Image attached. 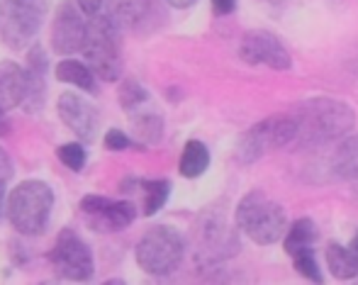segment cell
<instances>
[{
	"label": "cell",
	"instance_id": "6da1fadb",
	"mask_svg": "<svg viewBox=\"0 0 358 285\" xmlns=\"http://www.w3.org/2000/svg\"><path fill=\"white\" fill-rule=\"evenodd\" d=\"M295 119V142L300 147H320V144L339 142L354 129L356 112L349 103L336 98H307L292 110Z\"/></svg>",
	"mask_w": 358,
	"mask_h": 285
},
{
	"label": "cell",
	"instance_id": "7a4b0ae2",
	"mask_svg": "<svg viewBox=\"0 0 358 285\" xmlns=\"http://www.w3.org/2000/svg\"><path fill=\"white\" fill-rule=\"evenodd\" d=\"M83 59L100 81L115 83L122 76V37L120 24L110 15H90L83 34Z\"/></svg>",
	"mask_w": 358,
	"mask_h": 285
},
{
	"label": "cell",
	"instance_id": "3957f363",
	"mask_svg": "<svg viewBox=\"0 0 358 285\" xmlns=\"http://www.w3.org/2000/svg\"><path fill=\"white\" fill-rule=\"evenodd\" d=\"M54 210V190L44 181H22L5 198V217L22 237L47 232Z\"/></svg>",
	"mask_w": 358,
	"mask_h": 285
},
{
	"label": "cell",
	"instance_id": "277c9868",
	"mask_svg": "<svg viewBox=\"0 0 358 285\" xmlns=\"http://www.w3.org/2000/svg\"><path fill=\"white\" fill-rule=\"evenodd\" d=\"M234 222L246 237L259 247H271V244L280 242L287 229V214L275 200L268 195L254 193L244 195L236 205Z\"/></svg>",
	"mask_w": 358,
	"mask_h": 285
},
{
	"label": "cell",
	"instance_id": "5b68a950",
	"mask_svg": "<svg viewBox=\"0 0 358 285\" xmlns=\"http://www.w3.org/2000/svg\"><path fill=\"white\" fill-rule=\"evenodd\" d=\"M137 266L149 276H171L185 256V239L171 224H154L137 244Z\"/></svg>",
	"mask_w": 358,
	"mask_h": 285
},
{
	"label": "cell",
	"instance_id": "8992f818",
	"mask_svg": "<svg viewBox=\"0 0 358 285\" xmlns=\"http://www.w3.org/2000/svg\"><path fill=\"white\" fill-rule=\"evenodd\" d=\"M292 142H295V119H292V115H271V117L261 119L241 134L239 142H236V159L241 163H254L266 154L283 149Z\"/></svg>",
	"mask_w": 358,
	"mask_h": 285
},
{
	"label": "cell",
	"instance_id": "52a82bcc",
	"mask_svg": "<svg viewBox=\"0 0 358 285\" xmlns=\"http://www.w3.org/2000/svg\"><path fill=\"white\" fill-rule=\"evenodd\" d=\"M49 0H3L0 3V39L10 49L29 47L47 17Z\"/></svg>",
	"mask_w": 358,
	"mask_h": 285
},
{
	"label": "cell",
	"instance_id": "ba28073f",
	"mask_svg": "<svg viewBox=\"0 0 358 285\" xmlns=\"http://www.w3.org/2000/svg\"><path fill=\"white\" fill-rule=\"evenodd\" d=\"M49 263H52L54 273L62 281L69 283H85L93 278L95 261L90 247L73 232V229H62L54 242L52 251H49Z\"/></svg>",
	"mask_w": 358,
	"mask_h": 285
},
{
	"label": "cell",
	"instance_id": "9c48e42d",
	"mask_svg": "<svg viewBox=\"0 0 358 285\" xmlns=\"http://www.w3.org/2000/svg\"><path fill=\"white\" fill-rule=\"evenodd\" d=\"M80 217L93 232L113 234L122 232L137 219V205L129 200H113L103 195H85L78 205Z\"/></svg>",
	"mask_w": 358,
	"mask_h": 285
},
{
	"label": "cell",
	"instance_id": "30bf717a",
	"mask_svg": "<svg viewBox=\"0 0 358 285\" xmlns=\"http://www.w3.org/2000/svg\"><path fill=\"white\" fill-rule=\"evenodd\" d=\"M195 244H198V256L203 263L227 261L239 251V239H236L234 229L224 222L222 214L215 212H208L198 222Z\"/></svg>",
	"mask_w": 358,
	"mask_h": 285
},
{
	"label": "cell",
	"instance_id": "8fae6325",
	"mask_svg": "<svg viewBox=\"0 0 358 285\" xmlns=\"http://www.w3.org/2000/svg\"><path fill=\"white\" fill-rule=\"evenodd\" d=\"M239 57L249 66H266L273 71H287L292 68V57L285 49V44L266 29H251L241 37Z\"/></svg>",
	"mask_w": 358,
	"mask_h": 285
},
{
	"label": "cell",
	"instance_id": "7c38bea8",
	"mask_svg": "<svg viewBox=\"0 0 358 285\" xmlns=\"http://www.w3.org/2000/svg\"><path fill=\"white\" fill-rule=\"evenodd\" d=\"M83 34H85V20L83 13L73 0H62V5L54 13L52 22V49L62 57H73L83 47Z\"/></svg>",
	"mask_w": 358,
	"mask_h": 285
},
{
	"label": "cell",
	"instance_id": "4fadbf2b",
	"mask_svg": "<svg viewBox=\"0 0 358 285\" xmlns=\"http://www.w3.org/2000/svg\"><path fill=\"white\" fill-rule=\"evenodd\" d=\"M59 117L69 129L80 139L83 144L93 142L98 134V110L93 108V103H88L85 98H80L78 93H62L59 95Z\"/></svg>",
	"mask_w": 358,
	"mask_h": 285
},
{
	"label": "cell",
	"instance_id": "5bb4252c",
	"mask_svg": "<svg viewBox=\"0 0 358 285\" xmlns=\"http://www.w3.org/2000/svg\"><path fill=\"white\" fill-rule=\"evenodd\" d=\"M47 71H49V57L39 44L29 47L27 52V68H24V98L20 108L29 115H37L44 110L47 103Z\"/></svg>",
	"mask_w": 358,
	"mask_h": 285
},
{
	"label": "cell",
	"instance_id": "9a60e30c",
	"mask_svg": "<svg viewBox=\"0 0 358 285\" xmlns=\"http://www.w3.org/2000/svg\"><path fill=\"white\" fill-rule=\"evenodd\" d=\"M24 98V68L15 61H0V108H20Z\"/></svg>",
	"mask_w": 358,
	"mask_h": 285
},
{
	"label": "cell",
	"instance_id": "2e32d148",
	"mask_svg": "<svg viewBox=\"0 0 358 285\" xmlns=\"http://www.w3.org/2000/svg\"><path fill=\"white\" fill-rule=\"evenodd\" d=\"M149 103H144L142 108L132 110L129 115V122H132V132H134V139L142 144H159L161 137H164V117L161 112L156 110L146 108Z\"/></svg>",
	"mask_w": 358,
	"mask_h": 285
},
{
	"label": "cell",
	"instance_id": "e0dca14e",
	"mask_svg": "<svg viewBox=\"0 0 358 285\" xmlns=\"http://www.w3.org/2000/svg\"><path fill=\"white\" fill-rule=\"evenodd\" d=\"M339 142L341 144L336 147L329 166L336 181L351 183L358 178V137L339 139Z\"/></svg>",
	"mask_w": 358,
	"mask_h": 285
},
{
	"label": "cell",
	"instance_id": "ac0fdd59",
	"mask_svg": "<svg viewBox=\"0 0 358 285\" xmlns=\"http://www.w3.org/2000/svg\"><path fill=\"white\" fill-rule=\"evenodd\" d=\"M110 5V17L120 24V27H139L146 17H149L154 0H108Z\"/></svg>",
	"mask_w": 358,
	"mask_h": 285
},
{
	"label": "cell",
	"instance_id": "d6986e66",
	"mask_svg": "<svg viewBox=\"0 0 358 285\" xmlns=\"http://www.w3.org/2000/svg\"><path fill=\"white\" fill-rule=\"evenodd\" d=\"M57 78L62 83H69V86H78L80 91L98 95V81H95V73L90 71L88 64H80L76 59H64L57 66Z\"/></svg>",
	"mask_w": 358,
	"mask_h": 285
},
{
	"label": "cell",
	"instance_id": "ffe728a7",
	"mask_svg": "<svg viewBox=\"0 0 358 285\" xmlns=\"http://www.w3.org/2000/svg\"><path fill=\"white\" fill-rule=\"evenodd\" d=\"M180 176L183 178H198L203 176L210 168V149L205 147L200 139H190L183 147V154H180Z\"/></svg>",
	"mask_w": 358,
	"mask_h": 285
},
{
	"label": "cell",
	"instance_id": "44dd1931",
	"mask_svg": "<svg viewBox=\"0 0 358 285\" xmlns=\"http://www.w3.org/2000/svg\"><path fill=\"white\" fill-rule=\"evenodd\" d=\"M327 268H329V273L334 278H339V281H349V278H356L358 276V266L354 261V256H351V251L346 247H341V244L331 242L327 244Z\"/></svg>",
	"mask_w": 358,
	"mask_h": 285
},
{
	"label": "cell",
	"instance_id": "7402d4cb",
	"mask_svg": "<svg viewBox=\"0 0 358 285\" xmlns=\"http://www.w3.org/2000/svg\"><path fill=\"white\" fill-rule=\"evenodd\" d=\"M283 239H285V242H283L285 251L290 254V256L295 251H302V249H312V247H315V242H317L315 222H312V219H307V217L297 219V222H292L290 227L285 229Z\"/></svg>",
	"mask_w": 358,
	"mask_h": 285
},
{
	"label": "cell",
	"instance_id": "603a6c76",
	"mask_svg": "<svg viewBox=\"0 0 358 285\" xmlns=\"http://www.w3.org/2000/svg\"><path fill=\"white\" fill-rule=\"evenodd\" d=\"M137 186L144 193V214L154 217L159 210H164V205L169 203L171 195V181L166 178H156V181H137Z\"/></svg>",
	"mask_w": 358,
	"mask_h": 285
},
{
	"label": "cell",
	"instance_id": "cb8c5ba5",
	"mask_svg": "<svg viewBox=\"0 0 358 285\" xmlns=\"http://www.w3.org/2000/svg\"><path fill=\"white\" fill-rule=\"evenodd\" d=\"M117 98L124 112H132V110L142 108L144 103H149V91H146L137 78H124V81L120 83Z\"/></svg>",
	"mask_w": 358,
	"mask_h": 285
},
{
	"label": "cell",
	"instance_id": "d4e9b609",
	"mask_svg": "<svg viewBox=\"0 0 358 285\" xmlns=\"http://www.w3.org/2000/svg\"><path fill=\"white\" fill-rule=\"evenodd\" d=\"M292 263H295V271L300 273L305 281L322 283V268H320V261H317V256H315V251H312V249L295 251V254H292Z\"/></svg>",
	"mask_w": 358,
	"mask_h": 285
},
{
	"label": "cell",
	"instance_id": "484cf974",
	"mask_svg": "<svg viewBox=\"0 0 358 285\" xmlns=\"http://www.w3.org/2000/svg\"><path fill=\"white\" fill-rule=\"evenodd\" d=\"M57 156L69 171H83L85 168V161H88V154H85V147L80 142H69V144H62L57 149Z\"/></svg>",
	"mask_w": 358,
	"mask_h": 285
},
{
	"label": "cell",
	"instance_id": "4316f807",
	"mask_svg": "<svg viewBox=\"0 0 358 285\" xmlns=\"http://www.w3.org/2000/svg\"><path fill=\"white\" fill-rule=\"evenodd\" d=\"M103 144H105V149H110V152H124V149L132 147V139H129L122 129L113 127V129H108V132H105Z\"/></svg>",
	"mask_w": 358,
	"mask_h": 285
},
{
	"label": "cell",
	"instance_id": "83f0119b",
	"mask_svg": "<svg viewBox=\"0 0 358 285\" xmlns=\"http://www.w3.org/2000/svg\"><path fill=\"white\" fill-rule=\"evenodd\" d=\"M15 176V163H13V156L0 147V178L3 181H13Z\"/></svg>",
	"mask_w": 358,
	"mask_h": 285
},
{
	"label": "cell",
	"instance_id": "f1b7e54d",
	"mask_svg": "<svg viewBox=\"0 0 358 285\" xmlns=\"http://www.w3.org/2000/svg\"><path fill=\"white\" fill-rule=\"evenodd\" d=\"M73 3L78 5L80 13L90 17V15H98L100 13V8H103L105 0H73Z\"/></svg>",
	"mask_w": 358,
	"mask_h": 285
},
{
	"label": "cell",
	"instance_id": "f546056e",
	"mask_svg": "<svg viewBox=\"0 0 358 285\" xmlns=\"http://www.w3.org/2000/svg\"><path fill=\"white\" fill-rule=\"evenodd\" d=\"M236 3L239 0H213V10L215 15H229L236 10Z\"/></svg>",
	"mask_w": 358,
	"mask_h": 285
},
{
	"label": "cell",
	"instance_id": "4dcf8cb0",
	"mask_svg": "<svg viewBox=\"0 0 358 285\" xmlns=\"http://www.w3.org/2000/svg\"><path fill=\"white\" fill-rule=\"evenodd\" d=\"M8 134H10V122H8V117H5V110L0 108V139L8 137Z\"/></svg>",
	"mask_w": 358,
	"mask_h": 285
},
{
	"label": "cell",
	"instance_id": "1f68e13d",
	"mask_svg": "<svg viewBox=\"0 0 358 285\" xmlns=\"http://www.w3.org/2000/svg\"><path fill=\"white\" fill-rule=\"evenodd\" d=\"M171 8H178V10H185V8H193L198 0H166Z\"/></svg>",
	"mask_w": 358,
	"mask_h": 285
},
{
	"label": "cell",
	"instance_id": "d6a6232c",
	"mask_svg": "<svg viewBox=\"0 0 358 285\" xmlns=\"http://www.w3.org/2000/svg\"><path fill=\"white\" fill-rule=\"evenodd\" d=\"M5 186H8V181L0 178V219H3V212H5Z\"/></svg>",
	"mask_w": 358,
	"mask_h": 285
},
{
	"label": "cell",
	"instance_id": "836d02e7",
	"mask_svg": "<svg viewBox=\"0 0 358 285\" xmlns=\"http://www.w3.org/2000/svg\"><path fill=\"white\" fill-rule=\"evenodd\" d=\"M346 68H349L351 73H356V76H358V54H356V57H351L349 61H346Z\"/></svg>",
	"mask_w": 358,
	"mask_h": 285
},
{
	"label": "cell",
	"instance_id": "e575fe53",
	"mask_svg": "<svg viewBox=\"0 0 358 285\" xmlns=\"http://www.w3.org/2000/svg\"><path fill=\"white\" fill-rule=\"evenodd\" d=\"M349 251H351V256H354V261H356V266H358V234L354 237V242H351Z\"/></svg>",
	"mask_w": 358,
	"mask_h": 285
},
{
	"label": "cell",
	"instance_id": "d590c367",
	"mask_svg": "<svg viewBox=\"0 0 358 285\" xmlns=\"http://www.w3.org/2000/svg\"><path fill=\"white\" fill-rule=\"evenodd\" d=\"M349 186H351V193H354V198H358V178H356V181H351Z\"/></svg>",
	"mask_w": 358,
	"mask_h": 285
},
{
	"label": "cell",
	"instance_id": "8d00e7d4",
	"mask_svg": "<svg viewBox=\"0 0 358 285\" xmlns=\"http://www.w3.org/2000/svg\"><path fill=\"white\" fill-rule=\"evenodd\" d=\"M261 3H268V5H283L285 0H261Z\"/></svg>",
	"mask_w": 358,
	"mask_h": 285
}]
</instances>
